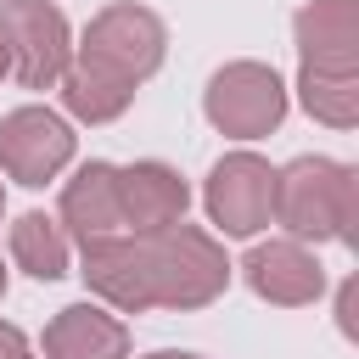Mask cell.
Wrapping results in <instances>:
<instances>
[{"label":"cell","instance_id":"1","mask_svg":"<svg viewBox=\"0 0 359 359\" xmlns=\"http://www.w3.org/2000/svg\"><path fill=\"white\" fill-rule=\"evenodd\" d=\"M84 252V280L118 303L123 314H140V309H202L224 292L230 280V264L219 252L213 236L191 230L185 219L168 224V230H112V236H90L79 241Z\"/></svg>","mask_w":359,"mask_h":359},{"label":"cell","instance_id":"18","mask_svg":"<svg viewBox=\"0 0 359 359\" xmlns=\"http://www.w3.org/2000/svg\"><path fill=\"white\" fill-rule=\"evenodd\" d=\"M0 208H6V191H0Z\"/></svg>","mask_w":359,"mask_h":359},{"label":"cell","instance_id":"15","mask_svg":"<svg viewBox=\"0 0 359 359\" xmlns=\"http://www.w3.org/2000/svg\"><path fill=\"white\" fill-rule=\"evenodd\" d=\"M6 73H11V56H6V45H0V79H6Z\"/></svg>","mask_w":359,"mask_h":359},{"label":"cell","instance_id":"17","mask_svg":"<svg viewBox=\"0 0 359 359\" xmlns=\"http://www.w3.org/2000/svg\"><path fill=\"white\" fill-rule=\"evenodd\" d=\"M0 292H6V264H0Z\"/></svg>","mask_w":359,"mask_h":359},{"label":"cell","instance_id":"9","mask_svg":"<svg viewBox=\"0 0 359 359\" xmlns=\"http://www.w3.org/2000/svg\"><path fill=\"white\" fill-rule=\"evenodd\" d=\"M185 180L168 168V163H129L118 168V213H123V230H168L185 219Z\"/></svg>","mask_w":359,"mask_h":359},{"label":"cell","instance_id":"7","mask_svg":"<svg viewBox=\"0 0 359 359\" xmlns=\"http://www.w3.org/2000/svg\"><path fill=\"white\" fill-rule=\"evenodd\" d=\"M208 213L224 236H258L275 219V168L252 151H230L208 174Z\"/></svg>","mask_w":359,"mask_h":359},{"label":"cell","instance_id":"11","mask_svg":"<svg viewBox=\"0 0 359 359\" xmlns=\"http://www.w3.org/2000/svg\"><path fill=\"white\" fill-rule=\"evenodd\" d=\"M45 353L50 359H123L129 353V331L107 309L73 303L45 325Z\"/></svg>","mask_w":359,"mask_h":359},{"label":"cell","instance_id":"13","mask_svg":"<svg viewBox=\"0 0 359 359\" xmlns=\"http://www.w3.org/2000/svg\"><path fill=\"white\" fill-rule=\"evenodd\" d=\"M11 258L34 280H62L67 275V236H62V224L45 219V213H22L11 224Z\"/></svg>","mask_w":359,"mask_h":359},{"label":"cell","instance_id":"16","mask_svg":"<svg viewBox=\"0 0 359 359\" xmlns=\"http://www.w3.org/2000/svg\"><path fill=\"white\" fill-rule=\"evenodd\" d=\"M151 359H196V353H151Z\"/></svg>","mask_w":359,"mask_h":359},{"label":"cell","instance_id":"4","mask_svg":"<svg viewBox=\"0 0 359 359\" xmlns=\"http://www.w3.org/2000/svg\"><path fill=\"white\" fill-rule=\"evenodd\" d=\"M353 219H359L353 168H342L331 157H297L292 168L275 174V224H286L292 236L353 241Z\"/></svg>","mask_w":359,"mask_h":359},{"label":"cell","instance_id":"3","mask_svg":"<svg viewBox=\"0 0 359 359\" xmlns=\"http://www.w3.org/2000/svg\"><path fill=\"white\" fill-rule=\"evenodd\" d=\"M297 45H303V107L337 129L359 118V11L353 0H314L297 11Z\"/></svg>","mask_w":359,"mask_h":359},{"label":"cell","instance_id":"6","mask_svg":"<svg viewBox=\"0 0 359 359\" xmlns=\"http://www.w3.org/2000/svg\"><path fill=\"white\" fill-rule=\"evenodd\" d=\"M208 118L236 135V140H258L269 135L280 118H286V90L275 79V67H258V62H230L213 73L208 84Z\"/></svg>","mask_w":359,"mask_h":359},{"label":"cell","instance_id":"5","mask_svg":"<svg viewBox=\"0 0 359 359\" xmlns=\"http://www.w3.org/2000/svg\"><path fill=\"white\" fill-rule=\"evenodd\" d=\"M0 45L11 56V73L22 90H50L62 84L67 62H73V39H67V17L50 0H6L0 6Z\"/></svg>","mask_w":359,"mask_h":359},{"label":"cell","instance_id":"8","mask_svg":"<svg viewBox=\"0 0 359 359\" xmlns=\"http://www.w3.org/2000/svg\"><path fill=\"white\" fill-rule=\"evenodd\" d=\"M73 157V129L50 107H17L0 123V168L17 185H45L67 168Z\"/></svg>","mask_w":359,"mask_h":359},{"label":"cell","instance_id":"14","mask_svg":"<svg viewBox=\"0 0 359 359\" xmlns=\"http://www.w3.org/2000/svg\"><path fill=\"white\" fill-rule=\"evenodd\" d=\"M0 359H34L28 353V337L17 325H6V320H0Z\"/></svg>","mask_w":359,"mask_h":359},{"label":"cell","instance_id":"2","mask_svg":"<svg viewBox=\"0 0 359 359\" xmlns=\"http://www.w3.org/2000/svg\"><path fill=\"white\" fill-rule=\"evenodd\" d=\"M163 22L146 6H112L84 28L79 62H67L62 73V101L73 118L107 123L135 101V84L151 79L163 67Z\"/></svg>","mask_w":359,"mask_h":359},{"label":"cell","instance_id":"12","mask_svg":"<svg viewBox=\"0 0 359 359\" xmlns=\"http://www.w3.org/2000/svg\"><path fill=\"white\" fill-rule=\"evenodd\" d=\"M56 224H67L79 241L123 230V213H118V168L112 163H84L62 185V219Z\"/></svg>","mask_w":359,"mask_h":359},{"label":"cell","instance_id":"10","mask_svg":"<svg viewBox=\"0 0 359 359\" xmlns=\"http://www.w3.org/2000/svg\"><path fill=\"white\" fill-rule=\"evenodd\" d=\"M247 280H252L258 297L286 303V309L314 303L320 286H325V275H320V264H314V252L303 241H264V247H252L247 252Z\"/></svg>","mask_w":359,"mask_h":359}]
</instances>
